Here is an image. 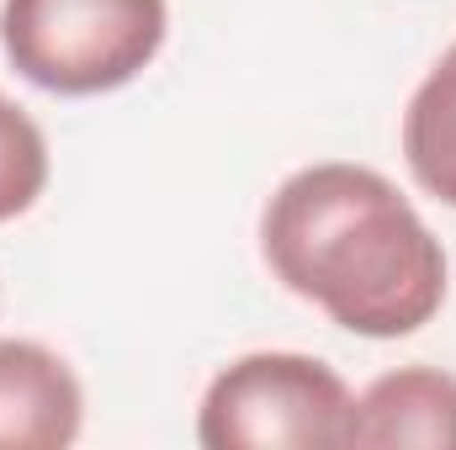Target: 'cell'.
Returning <instances> with one entry per match:
<instances>
[{"label":"cell","mask_w":456,"mask_h":450,"mask_svg":"<svg viewBox=\"0 0 456 450\" xmlns=\"http://www.w3.org/2000/svg\"><path fill=\"white\" fill-rule=\"evenodd\" d=\"M271 276L340 329L403 339L446 302V249L403 191L366 165H308L260 218Z\"/></svg>","instance_id":"6da1fadb"},{"label":"cell","mask_w":456,"mask_h":450,"mask_svg":"<svg viewBox=\"0 0 456 450\" xmlns=\"http://www.w3.org/2000/svg\"><path fill=\"white\" fill-rule=\"evenodd\" d=\"M170 27L165 0H5L0 43L21 80L102 96L149 69Z\"/></svg>","instance_id":"7a4b0ae2"},{"label":"cell","mask_w":456,"mask_h":450,"mask_svg":"<svg viewBox=\"0 0 456 450\" xmlns=\"http://www.w3.org/2000/svg\"><path fill=\"white\" fill-rule=\"evenodd\" d=\"M350 387L314 355H244L213 376L197 440L208 450H335L350 440Z\"/></svg>","instance_id":"3957f363"},{"label":"cell","mask_w":456,"mask_h":450,"mask_svg":"<svg viewBox=\"0 0 456 450\" xmlns=\"http://www.w3.org/2000/svg\"><path fill=\"white\" fill-rule=\"evenodd\" d=\"M80 419L86 392L75 371L32 339H0V450H64Z\"/></svg>","instance_id":"277c9868"},{"label":"cell","mask_w":456,"mask_h":450,"mask_svg":"<svg viewBox=\"0 0 456 450\" xmlns=\"http://www.w3.org/2000/svg\"><path fill=\"white\" fill-rule=\"evenodd\" d=\"M345 446H430L456 450V376L436 366H403L377 376L350 408Z\"/></svg>","instance_id":"5b68a950"},{"label":"cell","mask_w":456,"mask_h":450,"mask_svg":"<svg viewBox=\"0 0 456 450\" xmlns=\"http://www.w3.org/2000/svg\"><path fill=\"white\" fill-rule=\"evenodd\" d=\"M403 159L436 202L456 207V43L403 112Z\"/></svg>","instance_id":"8992f818"},{"label":"cell","mask_w":456,"mask_h":450,"mask_svg":"<svg viewBox=\"0 0 456 450\" xmlns=\"http://www.w3.org/2000/svg\"><path fill=\"white\" fill-rule=\"evenodd\" d=\"M48 186V143L37 122L0 96V223L21 218Z\"/></svg>","instance_id":"52a82bcc"}]
</instances>
